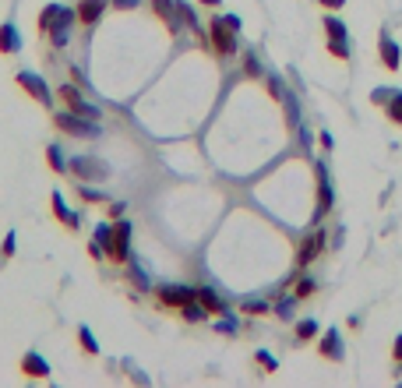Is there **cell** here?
<instances>
[{"instance_id": "cell-1", "label": "cell", "mask_w": 402, "mask_h": 388, "mask_svg": "<svg viewBox=\"0 0 402 388\" xmlns=\"http://www.w3.org/2000/svg\"><path fill=\"white\" fill-rule=\"evenodd\" d=\"M106 254H109L113 262H127V254H131V222H124V219L113 222V230H109V244H106Z\"/></svg>"}, {"instance_id": "cell-2", "label": "cell", "mask_w": 402, "mask_h": 388, "mask_svg": "<svg viewBox=\"0 0 402 388\" xmlns=\"http://www.w3.org/2000/svg\"><path fill=\"white\" fill-rule=\"evenodd\" d=\"M237 18L229 14V18H212V39H215V50L219 53H233L237 50V39H233V32H237Z\"/></svg>"}, {"instance_id": "cell-3", "label": "cell", "mask_w": 402, "mask_h": 388, "mask_svg": "<svg viewBox=\"0 0 402 388\" xmlns=\"http://www.w3.org/2000/svg\"><path fill=\"white\" fill-rule=\"evenodd\" d=\"M57 127L71 131L75 138H92V134H99L96 124H89V120H82V117H75V113H57Z\"/></svg>"}, {"instance_id": "cell-4", "label": "cell", "mask_w": 402, "mask_h": 388, "mask_svg": "<svg viewBox=\"0 0 402 388\" xmlns=\"http://www.w3.org/2000/svg\"><path fill=\"white\" fill-rule=\"evenodd\" d=\"M18 82H21V89H25V92H32V96L39 99L43 106H50V102H53V99H50V89H46V82H43L39 75H32V71H21V75H18Z\"/></svg>"}, {"instance_id": "cell-5", "label": "cell", "mask_w": 402, "mask_h": 388, "mask_svg": "<svg viewBox=\"0 0 402 388\" xmlns=\"http://www.w3.org/2000/svg\"><path fill=\"white\" fill-rule=\"evenodd\" d=\"M159 296H163V303H170V307H188V303H195V290H184V286H163Z\"/></svg>"}, {"instance_id": "cell-6", "label": "cell", "mask_w": 402, "mask_h": 388, "mask_svg": "<svg viewBox=\"0 0 402 388\" xmlns=\"http://www.w3.org/2000/svg\"><path fill=\"white\" fill-rule=\"evenodd\" d=\"M60 96H64L67 102H71V109H75V113H82V117H92V120L99 117V109H96V106H89V102H85V99L78 96V92H75L71 85H67V89H60Z\"/></svg>"}, {"instance_id": "cell-7", "label": "cell", "mask_w": 402, "mask_h": 388, "mask_svg": "<svg viewBox=\"0 0 402 388\" xmlns=\"http://www.w3.org/2000/svg\"><path fill=\"white\" fill-rule=\"evenodd\" d=\"M0 50H4V53H18V50H21V36H18V28H14L11 21L0 25Z\"/></svg>"}, {"instance_id": "cell-8", "label": "cell", "mask_w": 402, "mask_h": 388, "mask_svg": "<svg viewBox=\"0 0 402 388\" xmlns=\"http://www.w3.org/2000/svg\"><path fill=\"white\" fill-rule=\"evenodd\" d=\"M99 159H75V173L78 177H96V180H106L109 177V170L106 166H96Z\"/></svg>"}, {"instance_id": "cell-9", "label": "cell", "mask_w": 402, "mask_h": 388, "mask_svg": "<svg viewBox=\"0 0 402 388\" xmlns=\"http://www.w3.org/2000/svg\"><path fill=\"white\" fill-rule=\"evenodd\" d=\"M102 7H106V0H82V4H78V18H82V25L99 21Z\"/></svg>"}, {"instance_id": "cell-10", "label": "cell", "mask_w": 402, "mask_h": 388, "mask_svg": "<svg viewBox=\"0 0 402 388\" xmlns=\"http://www.w3.org/2000/svg\"><path fill=\"white\" fill-rule=\"evenodd\" d=\"M21 371H25V374H32V378H50V367L43 364V357H39V353H28V357L21 360Z\"/></svg>"}, {"instance_id": "cell-11", "label": "cell", "mask_w": 402, "mask_h": 388, "mask_svg": "<svg viewBox=\"0 0 402 388\" xmlns=\"http://www.w3.org/2000/svg\"><path fill=\"white\" fill-rule=\"evenodd\" d=\"M381 57H385V68H389V71H396V68H399V46H396V43H392V36H389V32H385V36H381Z\"/></svg>"}, {"instance_id": "cell-12", "label": "cell", "mask_w": 402, "mask_h": 388, "mask_svg": "<svg viewBox=\"0 0 402 388\" xmlns=\"http://www.w3.org/2000/svg\"><path fill=\"white\" fill-rule=\"evenodd\" d=\"M195 303H201L205 311H215V314H222V311H226V303H222V300H219L212 290H195Z\"/></svg>"}, {"instance_id": "cell-13", "label": "cell", "mask_w": 402, "mask_h": 388, "mask_svg": "<svg viewBox=\"0 0 402 388\" xmlns=\"http://www.w3.org/2000/svg\"><path fill=\"white\" fill-rule=\"evenodd\" d=\"M321 244H325V233H314V237H307L303 240V251H300V265H307L317 251H321Z\"/></svg>"}, {"instance_id": "cell-14", "label": "cell", "mask_w": 402, "mask_h": 388, "mask_svg": "<svg viewBox=\"0 0 402 388\" xmlns=\"http://www.w3.org/2000/svg\"><path fill=\"white\" fill-rule=\"evenodd\" d=\"M317 180H321V205H317V212H328V205H332V184H328L325 166H317Z\"/></svg>"}, {"instance_id": "cell-15", "label": "cell", "mask_w": 402, "mask_h": 388, "mask_svg": "<svg viewBox=\"0 0 402 388\" xmlns=\"http://www.w3.org/2000/svg\"><path fill=\"white\" fill-rule=\"evenodd\" d=\"M321 353L332 360H342V346H339V332H328V339L321 343Z\"/></svg>"}, {"instance_id": "cell-16", "label": "cell", "mask_w": 402, "mask_h": 388, "mask_svg": "<svg viewBox=\"0 0 402 388\" xmlns=\"http://www.w3.org/2000/svg\"><path fill=\"white\" fill-rule=\"evenodd\" d=\"M53 208H57V215H60L67 226H78V215H71V212H67V205L60 201V194H53Z\"/></svg>"}, {"instance_id": "cell-17", "label": "cell", "mask_w": 402, "mask_h": 388, "mask_svg": "<svg viewBox=\"0 0 402 388\" xmlns=\"http://www.w3.org/2000/svg\"><path fill=\"white\" fill-rule=\"evenodd\" d=\"M389 117L402 124V92H392V106H389Z\"/></svg>"}, {"instance_id": "cell-18", "label": "cell", "mask_w": 402, "mask_h": 388, "mask_svg": "<svg viewBox=\"0 0 402 388\" xmlns=\"http://www.w3.org/2000/svg\"><path fill=\"white\" fill-rule=\"evenodd\" d=\"M325 28H328V36H332V39H346V28H342L335 18H325Z\"/></svg>"}, {"instance_id": "cell-19", "label": "cell", "mask_w": 402, "mask_h": 388, "mask_svg": "<svg viewBox=\"0 0 402 388\" xmlns=\"http://www.w3.org/2000/svg\"><path fill=\"white\" fill-rule=\"evenodd\" d=\"M152 4H156V11H159L163 18H170V21H173V11H177V4H170V0H152Z\"/></svg>"}, {"instance_id": "cell-20", "label": "cell", "mask_w": 402, "mask_h": 388, "mask_svg": "<svg viewBox=\"0 0 402 388\" xmlns=\"http://www.w3.org/2000/svg\"><path fill=\"white\" fill-rule=\"evenodd\" d=\"M50 166H53V170H64V156H60L57 145H50Z\"/></svg>"}, {"instance_id": "cell-21", "label": "cell", "mask_w": 402, "mask_h": 388, "mask_svg": "<svg viewBox=\"0 0 402 388\" xmlns=\"http://www.w3.org/2000/svg\"><path fill=\"white\" fill-rule=\"evenodd\" d=\"M82 346H85L89 353H96V350H99V346H96V339L89 335V328H82Z\"/></svg>"}, {"instance_id": "cell-22", "label": "cell", "mask_w": 402, "mask_h": 388, "mask_svg": "<svg viewBox=\"0 0 402 388\" xmlns=\"http://www.w3.org/2000/svg\"><path fill=\"white\" fill-rule=\"evenodd\" d=\"M11 251H14V233H7V240L0 247V258H11Z\"/></svg>"}, {"instance_id": "cell-23", "label": "cell", "mask_w": 402, "mask_h": 388, "mask_svg": "<svg viewBox=\"0 0 402 388\" xmlns=\"http://www.w3.org/2000/svg\"><path fill=\"white\" fill-rule=\"evenodd\" d=\"M314 332H317V325H314V321H300V339H310Z\"/></svg>"}, {"instance_id": "cell-24", "label": "cell", "mask_w": 402, "mask_h": 388, "mask_svg": "<svg viewBox=\"0 0 402 388\" xmlns=\"http://www.w3.org/2000/svg\"><path fill=\"white\" fill-rule=\"evenodd\" d=\"M279 314L290 318V314H293V300H283V303H279Z\"/></svg>"}, {"instance_id": "cell-25", "label": "cell", "mask_w": 402, "mask_h": 388, "mask_svg": "<svg viewBox=\"0 0 402 388\" xmlns=\"http://www.w3.org/2000/svg\"><path fill=\"white\" fill-rule=\"evenodd\" d=\"M201 311H205V307H201ZM201 311H198V307H188V311H184V318H188V321H198Z\"/></svg>"}, {"instance_id": "cell-26", "label": "cell", "mask_w": 402, "mask_h": 388, "mask_svg": "<svg viewBox=\"0 0 402 388\" xmlns=\"http://www.w3.org/2000/svg\"><path fill=\"white\" fill-rule=\"evenodd\" d=\"M120 11H131V7H138V0H113Z\"/></svg>"}, {"instance_id": "cell-27", "label": "cell", "mask_w": 402, "mask_h": 388, "mask_svg": "<svg viewBox=\"0 0 402 388\" xmlns=\"http://www.w3.org/2000/svg\"><path fill=\"white\" fill-rule=\"evenodd\" d=\"M258 360H265V367H268V371H276V360H272L268 353H258Z\"/></svg>"}, {"instance_id": "cell-28", "label": "cell", "mask_w": 402, "mask_h": 388, "mask_svg": "<svg viewBox=\"0 0 402 388\" xmlns=\"http://www.w3.org/2000/svg\"><path fill=\"white\" fill-rule=\"evenodd\" d=\"M396 364H399V367H402V335H399V339H396Z\"/></svg>"}, {"instance_id": "cell-29", "label": "cell", "mask_w": 402, "mask_h": 388, "mask_svg": "<svg viewBox=\"0 0 402 388\" xmlns=\"http://www.w3.org/2000/svg\"><path fill=\"white\" fill-rule=\"evenodd\" d=\"M325 7H342V0H321Z\"/></svg>"}, {"instance_id": "cell-30", "label": "cell", "mask_w": 402, "mask_h": 388, "mask_svg": "<svg viewBox=\"0 0 402 388\" xmlns=\"http://www.w3.org/2000/svg\"><path fill=\"white\" fill-rule=\"evenodd\" d=\"M205 4H215V0H205Z\"/></svg>"}]
</instances>
